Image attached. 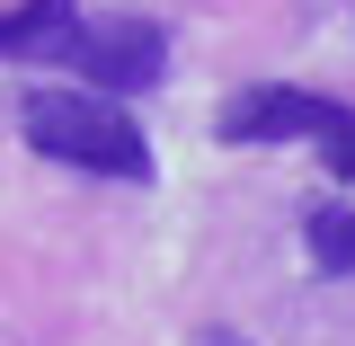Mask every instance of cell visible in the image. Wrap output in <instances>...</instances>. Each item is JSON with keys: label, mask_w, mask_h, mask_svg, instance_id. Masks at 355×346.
Wrapping results in <instances>:
<instances>
[{"label": "cell", "mask_w": 355, "mask_h": 346, "mask_svg": "<svg viewBox=\"0 0 355 346\" xmlns=\"http://www.w3.org/2000/svg\"><path fill=\"white\" fill-rule=\"evenodd\" d=\"M71 18H80V0H9V9H0V62L53 53V44L71 36Z\"/></svg>", "instance_id": "cell-4"}, {"label": "cell", "mask_w": 355, "mask_h": 346, "mask_svg": "<svg viewBox=\"0 0 355 346\" xmlns=\"http://www.w3.org/2000/svg\"><path fill=\"white\" fill-rule=\"evenodd\" d=\"M196 346H249V338H240V329H222V320H214V329H196Z\"/></svg>", "instance_id": "cell-6"}, {"label": "cell", "mask_w": 355, "mask_h": 346, "mask_svg": "<svg viewBox=\"0 0 355 346\" xmlns=\"http://www.w3.org/2000/svg\"><path fill=\"white\" fill-rule=\"evenodd\" d=\"M18 125H27V142H36L44 160H62V169L125 178V187L151 178V142L133 125V107L107 98V89H36V98L18 107Z\"/></svg>", "instance_id": "cell-1"}, {"label": "cell", "mask_w": 355, "mask_h": 346, "mask_svg": "<svg viewBox=\"0 0 355 346\" xmlns=\"http://www.w3.org/2000/svg\"><path fill=\"white\" fill-rule=\"evenodd\" d=\"M311 258H320V275H355V205H320V214L302 222Z\"/></svg>", "instance_id": "cell-5"}, {"label": "cell", "mask_w": 355, "mask_h": 346, "mask_svg": "<svg viewBox=\"0 0 355 346\" xmlns=\"http://www.w3.org/2000/svg\"><path fill=\"white\" fill-rule=\"evenodd\" d=\"M53 53H71V71L89 89H107V98H133V89H151L169 71V36L151 27V18H71V36L53 44Z\"/></svg>", "instance_id": "cell-3"}, {"label": "cell", "mask_w": 355, "mask_h": 346, "mask_svg": "<svg viewBox=\"0 0 355 346\" xmlns=\"http://www.w3.org/2000/svg\"><path fill=\"white\" fill-rule=\"evenodd\" d=\"M214 125H222V142H320V160L355 187V107L347 98L258 80V89H231Z\"/></svg>", "instance_id": "cell-2"}]
</instances>
